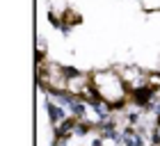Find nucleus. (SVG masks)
Returning <instances> with one entry per match:
<instances>
[{"mask_svg":"<svg viewBox=\"0 0 160 146\" xmlns=\"http://www.w3.org/2000/svg\"><path fill=\"white\" fill-rule=\"evenodd\" d=\"M50 119H53V121L62 119V110H60V107H53V105H50Z\"/></svg>","mask_w":160,"mask_h":146,"instance_id":"f257e3e1","label":"nucleus"}]
</instances>
